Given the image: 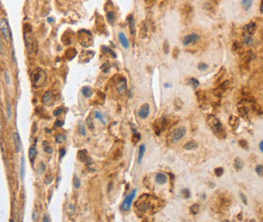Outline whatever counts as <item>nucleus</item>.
Here are the masks:
<instances>
[{
    "mask_svg": "<svg viewBox=\"0 0 263 222\" xmlns=\"http://www.w3.org/2000/svg\"><path fill=\"white\" fill-rule=\"evenodd\" d=\"M73 186L75 187V189H79L81 186V181L77 176H74V178H73Z\"/></svg>",
    "mask_w": 263,
    "mask_h": 222,
    "instance_id": "nucleus-38",
    "label": "nucleus"
},
{
    "mask_svg": "<svg viewBox=\"0 0 263 222\" xmlns=\"http://www.w3.org/2000/svg\"><path fill=\"white\" fill-rule=\"evenodd\" d=\"M86 124L89 126L90 129H94V124H93V121H92V119L90 117H88L86 119Z\"/></svg>",
    "mask_w": 263,
    "mask_h": 222,
    "instance_id": "nucleus-49",
    "label": "nucleus"
},
{
    "mask_svg": "<svg viewBox=\"0 0 263 222\" xmlns=\"http://www.w3.org/2000/svg\"><path fill=\"white\" fill-rule=\"evenodd\" d=\"M240 145H241L242 147H244L245 150H248V144H247V141L246 140H240Z\"/></svg>",
    "mask_w": 263,
    "mask_h": 222,
    "instance_id": "nucleus-53",
    "label": "nucleus"
},
{
    "mask_svg": "<svg viewBox=\"0 0 263 222\" xmlns=\"http://www.w3.org/2000/svg\"><path fill=\"white\" fill-rule=\"evenodd\" d=\"M54 101H55V95H54V92H53L52 90L46 91L45 94L42 95V104L51 106L53 103H54Z\"/></svg>",
    "mask_w": 263,
    "mask_h": 222,
    "instance_id": "nucleus-10",
    "label": "nucleus"
},
{
    "mask_svg": "<svg viewBox=\"0 0 263 222\" xmlns=\"http://www.w3.org/2000/svg\"><path fill=\"white\" fill-rule=\"evenodd\" d=\"M133 131H134V134H133V139H132V141H133L134 144H136L138 141L141 139V134L139 132H137L136 130H135V129H133Z\"/></svg>",
    "mask_w": 263,
    "mask_h": 222,
    "instance_id": "nucleus-34",
    "label": "nucleus"
},
{
    "mask_svg": "<svg viewBox=\"0 0 263 222\" xmlns=\"http://www.w3.org/2000/svg\"><path fill=\"white\" fill-rule=\"evenodd\" d=\"M181 194H182V197L184 199H188L189 197H190V191H189L188 189H182L181 190Z\"/></svg>",
    "mask_w": 263,
    "mask_h": 222,
    "instance_id": "nucleus-43",
    "label": "nucleus"
},
{
    "mask_svg": "<svg viewBox=\"0 0 263 222\" xmlns=\"http://www.w3.org/2000/svg\"><path fill=\"white\" fill-rule=\"evenodd\" d=\"M234 167H235V170L241 171L243 168V160L240 158H236L234 160Z\"/></svg>",
    "mask_w": 263,
    "mask_h": 222,
    "instance_id": "nucleus-26",
    "label": "nucleus"
},
{
    "mask_svg": "<svg viewBox=\"0 0 263 222\" xmlns=\"http://www.w3.org/2000/svg\"><path fill=\"white\" fill-rule=\"evenodd\" d=\"M25 178V158H21V164H20V179L24 180Z\"/></svg>",
    "mask_w": 263,
    "mask_h": 222,
    "instance_id": "nucleus-40",
    "label": "nucleus"
},
{
    "mask_svg": "<svg viewBox=\"0 0 263 222\" xmlns=\"http://www.w3.org/2000/svg\"><path fill=\"white\" fill-rule=\"evenodd\" d=\"M36 215H37V212L33 211V220H36Z\"/></svg>",
    "mask_w": 263,
    "mask_h": 222,
    "instance_id": "nucleus-62",
    "label": "nucleus"
},
{
    "mask_svg": "<svg viewBox=\"0 0 263 222\" xmlns=\"http://www.w3.org/2000/svg\"><path fill=\"white\" fill-rule=\"evenodd\" d=\"M168 125H169V120L167 119V118L162 117V118H160V119L156 120L155 123H154V125H153L154 131L156 132L157 135H160V133L163 130H165V129L168 127Z\"/></svg>",
    "mask_w": 263,
    "mask_h": 222,
    "instance_id": "nucleus-7",
    "label": "nucleus"
},
{
    "mask_svg": "<svg viewBox=\"0 0 263 222\" xmlns=\"http://www.w3.org/2000/svg\"><path fill=\"white\" fill-rule=\"evenodd\" d=\"M240 197H241L242 201L244 202V204H245V205H248V201H247V198H246V196H245V194L240 193Z\"/></svg>",
    "mask_w": 263,
    "mask_h": 222,
    "instance_id": "nucleus-55",
    "label": "nucleus"
},
{
    "mask_svg": "<svg viewBox=\"0 0 263 222\" xmlns=\"http://www.w3.org/2000/svg\"><path fill=\"white\" fill-rule=\"evenodd\" d=\"M11 56H12V61L14 64H16V59H15V53H14V49H11Z\"/></svg>",
    "mask_w": 263,
    "mask_h": 222,
    "instance_id": "nucleus-57",
    "label": "nucleus"
},
{
    "mask_svg": "<svg viewBox=\"0 0 263 222\" xmlns=\"http://www.w3.org/2000/svg\"><path fill=\"white\" fill-rule=\"evenodd\" d=\"M155 181L159 185H165L168 182V177L164 173H157L155 176Z\"/></svg>",
    "mask_w": 263,
    "mask_h": 222,
    "instance_id": "nucleus-14",
    "label": "nucleus"
},
{
    "mask_svg": "<svg viewBox=\"0 0 263 222\" xmlns=\"http://www.w3.org/2000/svg\"><path fill=\"white\" fill-rule=\"evenodd\" d=\"M86 151H80L79 152V159L82 160V162H85L87 160V154Z\"/></svg>",
    "mask_w": 263,
    "mask_h": 222,
    "instance_id": "nucleus-42",
    "label": "nucleus"
},
{
    "mask_svg": "<svg viewBox=\"0 0 263 222\" xmlns=\"http://www.w3.org/2000/svg\"><path fill=\"white\" fill-rule=\"evenodd\" d=\"M256 173H257V175L259 176V177H262V176H263V166H262L261 164H258V166L256 167Z\"/></svg>",
    "mask_w": 263,
    "mask_h": 222,
    "instance_id": "nucleus-46",
    "label": "nucleus"
},
{
    "mask_svg": "<svg viewBox=\"0 0 263 222\" xmlns=\"http://www.w3.org/2000/svg\"><path fill=\"white\" fill-rule=\"evenodd\" d=\"M65 154H66V151H65V148H61V150H60V160H62V159L64 158Z\"/></svg>",
    "mask_w": 263,
    "mask_h": 222,
    "instance_id": "nucleus-56",
    "label": "nucleus"
},
{
    "mask_svg": "<svg viewBox=\"0 0 263 222\" xmlns=\"http://www.w3.org/2000/svg\"><path fill=\"white\" fill-rule=\"evenodd\" d=\"M102 51L104 53H109V55L113 57V58H114V59L117 58V55H115V53L113 51V49H110L108 47H102Z\"/></svg>",
    "mask_w": 263,
    "mask_h": 222,
    "instance_id": "nucleus-39",
    "label": "nucleus"
},
{
    "mask_svg": "<svg viewBox=\"0 0 263 222\" xmlns=\"http://www.w3.org/2000/svg\"><path fill=\"white\" fill-rule=\"evenodd\" d=\"M115 88H117V91L118 92V94L123 95L127 92V80L122 77L121 79L118 80L115 84Z\"/></svg>",
    "mask_w": 263,
    "mask_h": 222,
    "instance_id": "nucleus-11",
    "label": "nucleus"
},
{
    "mask_svg": "<svg viewBox=\"0 0 263 222\" xmlns=\"http://www.w3.org/2000/svg\"><path fill=\"white\" fill-rule=\"evenodd\" d=\"M207 68H208V66L204 63H200L198 66H197V69H198L199 71H206V70H207Z\"/></svg>",
    "mask_w": 263,
    "mask_h": 222,
    "instance_id": "nucleus-48",
    "label": "nucleus"
},
{
    "mask_svg": "<svg viewBox=\"0 0 263 222\" xmlns=\"http://www.w3.org/2000/svg\"><path fill=\"white\" fill-rule=\"evenodd\" d=\"M207 123L211 126L212 130L215 133H216V134H221L222 132H224L223 124L218 117H216L214 115H210L207 117Z\"/></svg>",
    "mask_w": 263,
    "mask_h": 222,
    "instance_id": "nucleus-4",
    "label": "nucleus"
},
{
    "mask_svg": "<svg viewBox=\"0 0 263 222\" xmlns=\"http://www.w3.org/2000/svg\"><path fill=\"white\" fill-rule=\"evenodd\" d=\"M147 32H148V28H147V25L146 24H143L142 28L140 29V37L141 39H145V37L147 36Z\"/></svg>",
    "mask_w": 263,
    "mask_h": 222,
    "instance_id": "nucleus-33",
    "label": "nucleus"
},
{
    "mask_svg": "<svg viewBox=\"0 0 263 222\" xmlns=\"http://www.w3.org/2000/svg\"><path fill=\"white\" fill-rule=\"evenodd\" d=\"M137 189H133V191L127 195V196L123 199V201L122 202V205H121V209L123 211H130L131 209V206H132V203H133L134 199L136 198V194H137Z\"/></svg>",
    "mask_w": 263,
    "mask_h": 222,
    "instance_id": "nucleus-6",
    "label": "nucleus"
},
{
    "mask_svg": "<svg viewBox=\"0 0 263 222\" xmlns=\"http://www.w3.org/2000/svg\"><path fill=\"white\" fill-rule=\"evenodd\" d=\"M4 77H5V82H6L7 85H11L10 77H9V74H8V72H7V71L4 72Z\"/></svg>",
    "mask_w": 263,
    "mask_h": 222,
    "instance_id": "nucleus-51",
    "label": "nucleus"
},
{
    "mask_svg": "<svg viewBox=\"0 0 263 222\" xmlns=\"http://www.w3.org/2000/svg\"><path fill=\"white\" fill-rule=\"evenodd\" d=\"M2 53H3V44L1 37H0V55H2Z\"/></svg>",
    "mask_w": 263,
    "mask_h": 222,
    "instance_id": "nucleus-58",
    "label": "nucleus"
},
{
    "mask_svg": "<svg viewBox=\"0 0 263 222\" xmlns=\"http://www.w3.org/2000/svg\"><path fill=\"white\" fill-rule=\"evenodd\" d=\"M24 36H25V47L28 52L33 53V51H37V45H36V41H34L33 36L30 34L32 32V26H30L29 23L25 24L24 26Z\"/></svg>",
    "mask_w": 263,
    "mask_h": 222,
    "instance_id": "nucleus-2",
    "label": "nucleus"
},
{
    "mask_svg": "<svg viewBox=\"0 0 263 222\" xmlns=\"http://www.w3.org/2000/svg\"><path fill=\"white\" fill-rule=\"evenodd\" d=\"M109 69H110V65L108 64V63L103 64V65H102V67H101V70H102L104 73H107L108 71H109Z\"/></svg>",
    "mask_w": 263,
    "mask_h": 222,
    "instance_id": "nucleus-50",
    "label": "nucleus"
},
{
    "mask_svg": "<svg viewBox=\"0 0 263 222\" xmlns=\"http://www.w3.org/2000/svg\"><path fill=\"white\" fill-rule=\"evenodd\" d=\"M77 55V51L74 48L69 49L67 52H66V57H67L68 60H72L75 58V56Z\"/></svg>",
    "mask_w": 263,
    "mask_h": 222,
    "instance_id": "nucleus-23",
    "label": "nucleus"
},
{
    "mask_svg": "<svg viewBox=\"0 0 263 222\" xmlns=\"http://www.w3.org/2000/svg\"><path fill=\"white\" fill-rule=\"evenodd\" d=\"M127 21H129V28L132 36H135V33H136V21H135V18L132 14L127 16Z\"/></svg>",
    "mask_w": 263,
    "mask_h": 222,
    "instance_id": "nucleus-17",
    "label": "nucleus"
},
{
    "mask_svg": "<svg viewBox=\"0 0 263 222\" xmlns=\"http://www.w3.org/2000/svg\"><path fill=\"white\" fill-rule=\"evenodd\" d=\"M37 154H38V152H37L36 145H33V147H30L29 151V160H30V163H32V164H33V160H34V159H36Z\"/></svg>",
    "mask_w": 263,
    "mask_h": 222,
    "instance_id": "nucleus-20",
    "label": "nucleus"
},
{
    "mask_svg": "<svg viewBox=\"0 0 263 222\" xmlns=\"http://www.w3.org/2000/svg\"><path fill=\"white\" fill-rule=\"evenodd\" d=\"M6 112H7V119L11 120L12 119V106H11V103L8 100H7L6 103Z\"/></svg>",
    "mask_w": 263,
    "mask_h": 222,
    "instance_id": "nucleus-24",
    "label": "nucleus"
},
{
    "mask_svg": "<svg viewBox=\"0 0 263 222\" xmlns=\"http://www.w3.org/2000/svg\"><path fill=\"white\" fill-rule=\"evenodd\" d=\"M115 13L114 12V11H107L106 12V19L107 21L109 22L110 24H114L115 22Z\"/></svg>",
    "mask_w": 263,
    "mask_h": 222,
    "instance_id": "nucleus-22",
    "label": "nucleus"
},
{
    "mask_svg": "<svg viewBox=\"0 0 263 222\" xmlns=\"http://www.w3.org/2000/svg\"><path fill=\"white\" fill-rule=\"evenodd\" d=\"M145 152H146V144H141L140 147H139V154H138V164H141L143 158L145 156Z\"/></svg>",
    "mask_w": 263,
    "mask_h": 222,
    "instance_id": "nucleus-19",
    "label": "nucleus"
},
{
    "mask_svg": "<svg viewBox=\"0 0 263 222\" xmlns=\"http://www.w3.org/2000/svg\"><path fill=\"white\" fill-rule=\"evenodd\" d=\"M47 21L49 22V23H53V22H54V21H55V19H54V18H53V17H49V18H48V19H47Z\"/></svg>",
    "mask_w": 263,
    "mask_h": 222,
    "instance_id": "nucleus-60",
    "label": "nucleus"
},
{
    "mask_svg": "<svg viewBox=\"0 0 263 222\" xmlns=\"http://www.w3.org/2000/svg\"><path fill=\"white\" fill-rule=\"evenodd\" d=\"M2 132V122H1V120H0V133Z\"/></svg>",
    "mask_w": 263,
    "mask_h": 222,
    "instance_id": "nucleus-64",
    "label": "nucleus"
},
{
    "mask_svg": "<svg viewBox=\"0 0 263 222\" xmlns=\"http://www.w3.org/2000/svg\"><path fill=\"white\" fill-rule=\"evenodd\" d=\"M149 114H150V105L148 103H145V104H143L140 107V109L138 111V115L141 119H147Z\"/></svg>",
    "mask_w": 263,
    "mask_h": 222,
    "instance_id": "nucleus-12",
    "label": "nucleus"
},
{
    "mask_svg": "<svg viewBox=\"0 0 263 222\" xmlns=\"http://www.w3.org/2000/svg\"><path fill=\"white\" fill-rule=\"evenodd\" d=\"M63 125H64V121H63V120L57 119V121L55 122V126H56V127H62Z\"/></svg>",
    "mask_w": 263,
    "mask_h": 222,
    "instance_id": "nucleus-52",
    "label": "nucleus"
},
{
    "mask_svg": "<svg viewBox=\"0 0 263 222\" xmlns=\"http://www.w3.org/2000/svg\"><path fill=\"white\" fill-rule=\"evenodd\" d=\"M200 40V36L197 32H191L189 34H186L183 40H182V44L184 47H189L191 45H195L196 43H198Z\"/></svg>",
    "mask_w": 263,
    "mask_h": 222,
    "instance_id": "nucleus-8",
    "label": "nucleus"
},
{
    "mask_svg": "<svg viewBox=\"0 0 263 222\" xmlns=\"http://www.w3.org/2000/svg\"><path fill=\"white\" fill-rule=\"evenodd\" d=\"M30 79H32V85L33 88H40L44 86L47 81V73L42 68H37L33 71Z\"/></svg>",
    "mask_w": 263,
    "mask_h": 222,
    "instance_id": "nucleus-1",
    "label": "nucleus"
},
{
    "mask_svg": "<svg viewBox=\"0 0 263 222\" xmlns=\"http://www.w3.org/2000/svg\"><path fill=\"white\" fill-rule=\"evenodd\" d=\"M118 40H119V43L123 45L125 49H129L130 48V43L127 41V37L126 36V34L123 33V32H121L118 33Z\"/></svg>",
    "mask_w": 263,
    "mask_h": 222,
    "instance_id": "nucleus-18",
    "label": "nucleus"
},
{
    "mask_svg": "<svg viewBox=\"0 0 263 222\" xmlns=\"http://www.w3.org/2000/svg\"><path fill=\"white\" fill-rule=\"evenodd\" d=\"M64 112V107H58V108L54 111V116H60L62 113Z\"/></svg>",
    "mask_w": 263,
    "mask_h": 222,
    "instance_id": "nucleus-45",
    "label": "nucleus"
},
{
    "mask_svg": "<svg viewBox=\"0 0 263 222\" xmlns=\"http://www.w3.org/2000/svg\"><path fill=\"white\" fill-rule=\"evenodd\" d=\"M81 92H82V94L84 95L85 97H87V98H89L92 95V89H91L90 87H87V86L83 87L82 89H81Z\"/></svg>",
    "mask_w": 263,
    "mask_h": 222,
    "instance_id": "nucleus-27",
    "label": "nucleus"
},
{
    "mask_svg": "<svg viewBox=\"0 0 263 222\" xmlns=\"http://www.w3.org/2000/svg\"><path fill=\"white\" fill-rule=\"evenodd\" d=\"M243 29H244V32L247 34H249V36H253L257 30V25L255 22H249L248 24H246L244 28H243Z\"/></svg>",
    "mask_w": 263,
    "mask_h": 222,
    "instance_id": "nucleus-13",
    "label": "nucleus"
},
{
    "mask_svg": "<svg viewBox=\"0 0 263 222\" xmlns=\"http://www.w3.org/2000/svg\"><path fill=\"white\" fill-rule=\"evenodd\" d=\"M52 180H53L52 176H51V175H48L47 177H46V179H45V184H46V185H48V184H50V183L52 182Z\"/></svg>",
    "mask_w": 263,
    "mask_h": 222,
    "instance_id": "nucleus-54",
    "label": "nucleus"
},
{
    "mask_svg": "<svg viewBox=\"0 0 263 222\" xmlns=\"http://www.w3.org/2000/svg\"><path fill=\"white\" fill-rule=\"evenodd\" d=\"M188 84L189 85H190L193 89H196V88H198V86H199V82H198V80L197 79H194V78H191V79H189L188 80Z\"/></svg>",
    "mask_w": 263,
    "mask_h": 222,
    "instance_id": "nucleus-29",
    "label": "nucleus"
},
{
    "mask_svg": "<svg viewBox=\"0 0 263 222\" xmlns=\"http://www.w3.org/2000/svg\"><path fill=\"white\" fill-rule=\"evenodd\" d=\"M44 151L47 152V154H53V148L47 145V141L44 143Z\"/></svg>",
    "mask_w": 263,
    "mask_h": 222,
    "instance_id": "nucleus-47",
    "label": "nucleus"
},
{
    "mask_svg": "<svg viewBox=\"0 0 263 222\" xmlns=\"http://www.w3.org/2000/svg\"><path fill=\"white\" fill-rule=\"evenodd\" d=\"M185 134H186V128L181 126V127H177L175 129H173V130L169 133L168 139L170 140V143H174L179 141L182 137H184Z\"/></svg>",
    "mask_w": 263,
    "mask_h": 222,
    "instance_id": "nucleus-5",
    "label": "nucleus"
},
{
    "mask_svg": "<svg viewBox=\"0 0 263 222\" xmlns=\"http://www.w3.org/2000/svg\"><path fill=\"white\" fill-rule=\"evenodd\" d=\"M94 116H95L96 119H98V120L101 121V123H103V124L106 123L105 119H104V115H103L101 112H99V111H95V112H94Z\"/></svg>",
    "mask_w": 263,
    "mask_h": 222,
    "instance_id": "nucleus-30",
    "label": "nucleus"
},
{
    "mask_svg": "<svg viewBox=\"0 0 263 222\" xmlns=\"http://www.w3.org/2000/svg\"><path fill=\"white\" fill-rule=\"evenodd\" d=\"M164 87H165V88H169V87H171V85H170V84H168V83H165V84H164Z\"/></svg>",
    "mask_w": 263,
    "mask_h": 222,
    "instance_id": "nucleus-63",
    "label": "nucleus"
},
{
    "mask_svg": "<svg viewBox=\"0 0 263 222\" xmlns=\"http://www.w3.org/2000/svg\"><path fill=\"white\" fill-rule=\"evenodd\" d=\"M238 110H239L240 115H241V116H246L247 114H248V112H249V109L247 108L246 106H243V107H240V106H239Z\"/></svg>",
    "mask_w": 263,
    "mask_h": 222,
    "instance_id": "nucleus-36",
    "label": "nucleus"
},
{
    "mask_svg": "<svg viewBox=\"0 0 263 222\" xmlns=\"http://www.w3.org/2000/svg\"><path fill=\"white\" fill-rule=\"evenodd\" d=\"M199 212V205L198 204H193L190 207V213L192 215H196Z\"/></svg>",
    "mask_w": 263,
    "mask_h": 222,
    "instance_id": "nucleus-37",
    "label": "nucleus"
},
{
    "mask_svg": "<svg viewBox=\"0 0 263 222\" xmlns=\"http://www.w3.org/2000/svg\"><path fill=\"white\" fill-rule=\"evenodd\" d=\"M215 175L216 176V177H222V176L224 175V169L223 168H216L215 169Z\"/></svg>",
    "mask_w": 263,
    "mask_h": 222,
    "instance_id": "nucleus-44",
    "label": "nucleus"
},
{
    "mask_svg": "<svg viewBox=\"0 0 263 222\" xmlns=\"http://www.w3.org/2000/svg\"><path fill=\"white\" fill-rule=\"evenodd\" d=\"M13 141H14L15 151H16V152L18 154V152H20V150H21V139H20V136L18 134V132L13 133Z\"/></svg>",
    "mask_w": 263,
    "mask_h": 222,
    "instance_id": "nucleus-15",
    "label": "nucleus"
},
{
    "mask_svg": "<svg viewBox=\"0 0 263 222\" xmlns=\"http://www.w3.org/2000/svg\"><path fill=\"white\" fill-rule=\"evenodd\" d=\"M42 221H45V222L50 221V218H49L48 216H45V217H44V219H42Z\"/></svg>",
    "mask_w": 263,
    "mask_h": 222,
    "instance_id": "nucleus-61",
    "label": "nucleus"
},
{
    "mask_svg": "<svg viewBox=\"0 0 263 222\" xmlns=\"http://www.w3.org/2000/svg\"><path fill=\"white\" fill-rule=\"evenodd\" d=\"M46 170H47V166H46V164L44 162H41L40 164H38V173L40 174V175H42L46 172Z\"/></svg>",
    "mask_w": 263,
    "mask_h": 222,
    "instance_id": "nucleus-31",
    "label": "nucleus"
},
{
    "mask_svg": "<svg viewBox=\"0 0 263 222\" xmlns=\"http://www.w3.org/2000/svg\"><path fill=\"white\" fill-rule=\"evenodd\" d=\"M252 4H253V0H242L241 1V5L245 11H248L251 8Z\"/></svg>",
    "mask_w": 263,
    "mask_h": 222,
    "instance_id": "nucleus-21",
    "label": "nucleus"
},
{
    "mask_svg": "<svg viewBox=\"0 0 263 222\" xmlns=\"http://www.w3.org/2000/svg\"><path fill=\"white\" fill-rule=\"evenodd\" d=\"M259 150H260L261 152H263V140H261L260 143H259Z\"/></svg>",
    "mask_w": 263,
    "mask_h": 222,
    "instance_id": "nucleus-59",
    "label": "nucleus"
},
{
    "mask_svg": "<svg viewBox=\"0 0 263 222\" xmlns=\"http://www.w3.org/2000/svg\"><path fill=\"white\" fill-rule=\"evenodd\" d=\"M75 209H76V207H75L74 203H70V204H69V207H68V215H69V217H73V215L75 214Z\"/></svg>",
    "mask_w": 263,
    "mask_h": 222,
    "instance_id": "nucleus-32",
    "label": "nucleus"
},
{
    "mask_svg": "<svg viewBox=\"0 0 263 222\" xmlns=\"http://www.w3.org/2000/svg\"><path fill=\"white\" fill-rule=\"evenodd\" d=\"M243 43H244L246 45H248V47H251V45L254 44V41L252 39V36H249V34H247V36H244V41H243Z\"/></svg>",
    "mask_w": 263,
    "mask_h": 222,
    "instance_id": "nucleus-28",
    "label": "nucleus"
},
{
    "mask_svg": "<svg viewBox=\"0 0 263 222\" xmlns=\"http://www.w3.org/2000/svg\"><path fill=\"white\" fill-rule=\"evenodd\" d=\"M147 197H148V195H145V200H144V197H141L140 198V200H139L138 202H137V204H136V207H137V209L139 210V211H141V212H146L147 210H149L150 208H151V202H150V200H148V199H147Z\"/></svg>",
    "mask_w": 263,
    "mask_h": 222,
    "instance_id": "nucleus-9",
    "label": "nucleus"
},
{
    "mask_svg": "<svg viewBox=\"0 0 263 222\" xmlns=\"http://www.w3.org/2000/svg\"><path fill=\"white\" fill-rule=\"evenodd\" d=\"M55 140H56V143H64V141L66 140V135H64V134H58V135H56Z\"/></svg>",
    "mask_w": 263,
    "mask_h": 222,
    "instance_id": "nucleus-41",
    "label": "nucleus"
},
{
    "mask_svg": "<svg viewBox=\"0 0 263 222\" xmlns=\"http://www.w3.org/2000/svg\"><path fill=\"white\" fill-rule=\"evenodd\" d=\"M196 147H197V143H196V141H194V140L188 141V143H185V145H184V148H185V150H187V151H192V150H194V148H196Z\"/></svg>",
    "mask_w": 263,
    "mask_h": 222,
    "instance_id": "nucleus-25",
    "label": "nucleus"
},
{
    "mask_svg": "<svg viewBox=\"0 0 263 222\" xmlns=\"http://www.w3.org/2000/svg\"><path fill=\"white\" fill-rule=\"evenodd\" d=\"M0 32H1V34L7 43H11L12 41V32H11L8 21L4 17L0 19Z\"/></svg>",
    "mask_w": 263,
    "mask_h": 222,
    "instance_id": "nucleus-3",
    "label": "nucleus"
},
{
    "mask_svg": "<svg viewBox=\"0 0 263 222\" xmlns=\"http://www.w3.org/2000/svg\"><path fill=\"white\" fill-rule=\"evenodd\" d=\"M229 124L232 127L233 130H237V128L239 127V124H240V120L237 116L235 115H231L229 118Z\"/></svg>",
    "mask_w": 263,
    "mask_h": 222,
    "instance_id": "nucleus-16",
    "label": "nucleus"
},
{
    "mask_svg": "<svg viewBox=\"0 0 263 222\" xmlns=\"http://www.w3.org/2000/svg\"><path fill=\"white\" fill-rule=\"evenodd\" d=\"M78 129H79V132H80L81 135H83V136L86 135V133H87L86 132V128H85L84 124L81 121H79V123H78Z\"/></svg>",
    "mask_w": 263,
    "mask_h": 222,
    "instance_id": "nucleus-35",
    "label": "nucleus"
}]
</instances>
